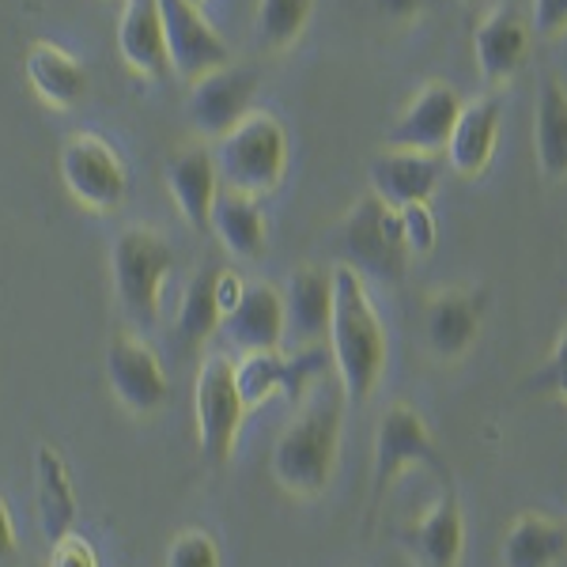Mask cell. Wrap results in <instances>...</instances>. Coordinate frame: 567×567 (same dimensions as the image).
Wrapping results in <instances>:
<instances>
[{"mask_svg":"<svg viewBox=\"0 0 567 567\" xmlns=\"http://www.w3.org/2000/svg\"><path fill=\"white\" fill-rule=\"evenodd\" d=\"M341 432H344V390L341 382L322 379L299 401V413L284 427L277 446H272V481L284 492L299 499L322 496L333 481L337 454H341Z\"/></svg>","mask_w":567,"mask_h":567,"instance_id":"6da1fadb","label":"cell"},{"mask_svg":"<svg viewBox=\"0 0 567 567\" xmlns=\"http://www.w3.org/2000/svg\"><path fill=\"white\" fill-rule=\"evenodd\" d=\"M329 355L337 363V382L349 405H368L386 374V329L374 310L368 284L352 265L333 269V318H329Z\"/></svg>","mask_w":567,"mask_h":567,"instance_id":"7a4b0ae2","label":"cell"},{"mask_svg":"<svg viewBox=\"0 0 567 567\" xmlns=\"http://www.w3.org/2000/svg\"><path fill=\"white\" fill-rule=\"evenodd\" d=\"M219 186L246 197L272 194L288 175V133L272 114H246L213 148Z\"/></svg>","mask_w":567,"mask_h":567,"instance_id":"3957f363","label":"cell"},{"mask_svg":"<svg viewBox=\"0 0 567 567\" xmlns=\"http://www.w3.org/2000/svg\"><path fill=\"white\" fill-rule=\"evenodd\" d=\"M175 246L152 227H125L110 246L114 296L136 326H155L163 307V288L175 272Z\"/></svg>","mask_w":567,"mask_h":567,"instance_id":"277c9868","label":"cell"},{"mask_svg":"<svg viewBox=\"0 0 567 567\" xmlns=\"http://www.w3.org/2000/svg\"><path fill=\"white\" fill-rule=\"evenodd\" d=\"M250 409L243 405V393L235 386L231 355H205L194 382V420L197 446L208 465H224L235 451V439Z\"/></svg>","mask_w":567,"mask_h":567,"instance_id":"5b68a950","label":"cell"},{"mask_svg":"<svg viewBox=\"0 0 567 567\" xmlns=\"http://www.w3.org/2000/svg\"><path fill=\"white\" fill-rule=\"evenodd\" d=\"M58 167L72 200L84 205L87 213H114V208H122L125 194H130V175H125L122 155L99 133L69 136L61 144Z\"/></svg>","mask_w":567,"mask_h":567,"instance_id":"8992f818","label":"cell"},{"mask_svg":"<svg viewBox=\"0 0 567 567\" xmlns=\"http://www.w3.org/2000/svg\"><path fill=\"white\" fill-rule=\"evenodd\" d=\"M341 250L360 277L401 280L409 265V246L401 235V216L379 197L355 200L349 219L341 224Z\"/></svg>","mask_w":567,"mask_h":567,"instance_id":"52a82bcc","label":"cell"},{"mask_svg":"<svg viewBox=\"0 0 567 567\" xmlns=\"http://www.w3.org/2000/svg\"><path fill=\"white\" fill-rule=\"evenodd\" d=\"M409 465H424L435 470L446 481V465L439 454L432 432H427L424 416L413 405H393L382 413L379 432H374V484H371V503L379 507L382 496L390 492V484L409 470Z\"/></svg>","mask_w":567,"mask_h":567,"instance_id":"ba28073f","label":"cell"},{"mask_svg":"<svg viewBox=\"0 0 567 567\" xmlns=\"http://www.w3.org/2000/svg\"><path fill=\"white\" fill-rule=\"evenodd\" d=\"M106 382L117 405H125L133 416L159 413L171 398V379L163 360L133 333H117L106 344Z\"/></svg>","mask_w":567,"mask_h":567,"instance_id":"9c48e42d","label":"cell"},{"mask_svg":"<svg viewBox=\"0 0 567 567\" xmlns=\"http://www.w3.org/2000/svg\"><path fill=\"white\" fill-rule=\"evenodd\" d=\"M254 95H258V72L254 69L224 65L205 72V76L189 84L186 95L189 125L200 136H208V141H219V136H227L250 114Z\"/></svg>","mask_w":567,"mask_h":567,"instance_id":"30bf717a","label":"cell"},{"mask_svg":"<svg viewBox=\"0 0 567 567\" xmlns=\"http://www.w3.org/2000/svg\"><path fill=\"white\" fill-rule=\"evenodd\" d=\"M159 12L163 31H167L171 72H178L182 80L194 84L205 72L231 65V50L213 31V23L200 16L197 4H189V0H159Z\"/></svg>","mask_w":567,"mask_h":567,"instance_id":"8fae6325","label":"cell"},{"mask_svg":"<svg viewBox=\"0 0 567 567\" xmlns=\"http://www.w3.org/2000/svg\"><path fill=\"white\" fill-rule=\"evenodd\" d=\"M462 95L446 84H432L401 110V117L390 125L386 144L390 152H424L435 155L451 144V133L462 114Z\"/></svg>","mask_w":567,"mask_h":567,"instance_id":"7c38bea8","label":"cell"},{"mask_svg":"<svg viewBox=\"0 0 567 567\" xmlns=\"http://www.w3.org/2000/svg\"><path fill=\"white\" fill-rule=\"evenodd\" d=\"M398 542L413 556L416 567H458L465 553V515L458 492L451 488V481L443 484V496L435 499V507L424 518L398 529Z\"/></svg>","mask_w":567,"mask_h":567,"instance_id":"4fadbf2b","label":"cell"},{"mask_svg":"<svg viewBox=\"0 0 567 567\" xmlns=\"http://www.w3.org/2000/svg\"><path fill=\"white\" fill-rule=\"evenodd\" d=\"M280 296H284V341H291L296 349L326 344L329 318H333V272L318 269V265H299Z\"/></svg>","mask_w":567,"mask_h":567,"instance_id":"5bb4252c","label":"cell"},{"mask_svg":"<svg viewBox=\"0 0 567 567\" xmlns=\"http://www.w3.org/2000/svg\"><path fill=\"white\" fill-rule=\"evenodd\" d=\"M224 337L235 352H280L284 344V296L272 284L254 280L243 288V299L224 315Z\"/></svg>","mask_w":567,"mask_h":567,"instance_id":"9a60e30c","label":"cell"},{"mask_svg":"<svg viewBox=\"0 0 567 567\" xmlns=\"http://www.w3.org/2000/svg\"><path fill=\"white\" fill-rule=\"evenodd\" d=\"M117 53L136 76L163 80L171 72L167 31H163L159 0H122L117 16Z\"/></svg>","mask_w":567,"mask_h":567,"instance_id":"2e32d148","label":"cell"},{"mask_svg":"<svg viewBox=\"0 0 567 567\" xmlns=\"http://www.w3.org/2000/svg\"><path fill=\"white\" fill-rule=\"evenodd\" d=\"M484 318V291H439L424 307V337L435 360H462Z\"/></svg>","mask_w":567,"mask_h":567,"instance_id":"e0dca14e","label":"cell"},{"mask_svg":"<svg viewBox=\"0 0 567 567\" xmlns=\"http://www.w3.org/2000/svg\"><path fill=\"white\" fill-rule=\"evenodd\" d=\"M443 178V163L424 152H386L371 163V197L401 213L409 205H427Z\"/></svg>","mask_w":567,"mask_h":567,"instance_id":"ac0fdd59","label":"cell"},{"mask_svg":"<svg viewBox=\"0 0 567 567\" xmlns=\"http://www.w3.org/2000/svg\"><path fill=\"white\" fill-rule=\"evenodd\" d=\"M167 189L175 200L178 216L186 219L194 231H213V205L219 197V175L208 148L178 152L167 163Z\"/></svg>","mask_w":567,"mask_h":567,"instance_id":"d6986e66","label":"cell"},{"mask_svg":"<svg viewBox=\"0 0 567 567\" xmlns=\"http://www.w3.org/2000/svg\"><path fill=\"white\" fill-rule=\"evenodd\" d=\"M34 507H39V529L45 545L65 542L76 526V488L69 477V462L50 443L39 446L34 454Z\"/></svg>","mask_w":567,"mask_h":567,"instance_id":"ffe728a7","label":"cell"},{"mask_svg":"<svg viewBox=\"0 0 567 567\" xmlns=\"http://www.w3.org/2000/svg\"><path fill=\"white\" fill-rule=\"evenodd\" d=\"M23 72H27V84L34 87V95H39L45 106H58V110L76 106L80 99L87 95V84H91L84 61L58 42H34L31 50H27Z\"/></svg>","mask_w":567,"mask_h":567,"instance_id":"44dd1931","label":"cell"},{"mask_svg":"<svg viewBox=\"0 0 567 567\" xmlns=\"http://www.w3.org/2000/svg\"><path fill=\"white\" fill-rule=\"evenodd\" d=\"M473 50H477V69L488 84H503L523 69L529 53V34L526 23L515 8H499L496 16H488L477 34H473Z\"/></svg>","mask_w":567,"mask_h":567,"instance_id":"7402d4cb","label":"cell"},{"mask_svg":"<svg viewBox=\"0 0 567 567\" xmlns=\"http://www.w3.org/2000/svg\"><path fill=\"white\" fill-rule=\"evenodd\" d=\"M499 144V99H473L470 106H462L458 125L446 144V159L462 178H473L488 167L492 152Z\"/></svg>","mask_w":567,"mask_h":567,"instance_id":"603a6c76","label":"cell"},{"mask_svg":"<svg viewBox=\"0 0 567 567\" xmlns=\"http://www.w3.org/2000/svg\"><path fill=\"white\" fill-rule=\"evenodd\" d=\"M213 231L224 243V250L239 261H254L269 246V227H265V213L258 200L235 194V189H219L213 205Z\"/></svg>","mask_w":567,"mask_h":567,"instance_id":"cb8c5ba5","label":"cell"},{"mask_svg":"<svg viewBox=\"0 0 567 567\" xmlns=\"http://www.w3.org/2000/svg\"><path fill=\"white\" fill-rule=\"evenodd\" d=\"M567 560V523L553 515L518 518L503 542V567H560Z\"/></svg>","mask_w":567,"mask_h":567,"instance_id":"d4e9b609","label":"cell"},{"mask_svg":"<svg viewBox=\"0 0 567 567\" xmlns=\"http://www.w3.org/2000/svg\"><path fill=\"white\" fill-rule=\"evenodd\" d=\"M534 148L542 175L556 182L567 178V87L560 76H545V84L537 87Z\"/></svg>","mask_w":567,"mask_h":567,"instance_id":"484cf974","label":"cell"},{"mask_svg":"<svg viewBox=\"0 0 567 567\" xmlns=\"http://www.w3.org/2000/svg\"><path fill=\"white\" fill-rule=\"evenodd\" d=\"M216 272L213 269H197L194 277L186 284V296H182V307H178V318H175V333H178V344L189 352H197L208 337L224 326V315H219V303H216Z\"/></svg>","mask_w":567,"mask_h":567,"instance_id":"4316f807","label":"cell"},{"mask_svg":"<svg viewBox=\"0 0 567 567\" xmlns=\"http://www.w3.org/2000/svg\"><path fill=\"white\" fill-rule=\"evenodd\" d=\"M315 16V0H258V39L269 50H284L303 34Z\"/></svg>","mask_w":567,"mask_h":567,"instance_id":"83f0119b","label":"cell"},{"mask_svg":"<svg viewBox=\"0 0 567 567\" xmlns=\"http://www.w3.org/2000/svg\"><path fill=\"white\" fill-rule=\"evenodd\" d=\"M167 567H224V556L208 529H182L167 548Z\"/></svg>","mask_w":567,"mask_h":567,"instance_id":"f1b7e54d","label":"cell"},{"mask_svg":"<svg viewBox=\"0 0 567 567\" xmlns=\"http://www.w3.org/2000/svg\"><path fill=\"white\" fill-rule=\"evenodd\" d=\"M398 216H401V235H405L409 254H432L435 239H439L432 208H427V205H409V208H401Z\"/></svg>","mask_w":567,"mask_h":567,"instance_id":"f546056e","label":"cell"},{"mask_svg":"<svg viewBox=\"0 0 567 567\" xmlns=\"http://www.w3.org/2000/svg\"><path fill=\"white\" fill-rule=\"evenodd\" d=\"M529 386L556 393V398L567 401V326L560 329V337H556V349H553V355H548V363L534 374V379H529Z\"/></svg>","mask_w":567,"mask_h":567,"instance_id":"4dcf8cb0","label":"cell"},{"mask_svg":"<svg viewBox=\"0 0 567 567\" xmlns=\"http://www.w3.org/2000/svg\"><path fill=\"white\" fill-rule=\"evenodd\" d=\"M45 567H99V553L91 548V542H84V537L69 534L65 542H58L50 548Z\"/></svg>","mask_w":567,"mask_h":567,"instance_id":"1f68e13d","label":"cell"},{"mask_svg":"<svg viewBox=\"0 0 567 567\" xmlns=\"http://www.w3.org/2000/svg\"><path fill=\"white\" fill-rule=\"evenodd\" d=\"M534 27L545 39L567 31V0H534Z\"/></svg>","mask_w":567,"mask_h":567,"instance_id":"d6a6232c","label":"cell"},{"mask_svg":"<svg viewBox=\"0 0 567 567\" xmlns=\"http://www.w3.org/2000/svg\"><path fill=\"white\" fill-rule=\"evenodd\" d=\"M20 553V534H16V518H12V507L8 499L0 496V567H8Z\"/></svg>","mask_w":567,"mask_h":567,"instance_id":"836d02e7","label":"cell"},{"mask_svg":"<svg viewBox=\"0 0 567 567\" xmlns=\"http://www.w3.org/2000/svg\"><path fill=\"white\" fill-rule=\"evenodd\" d=\"M213 288H216L219 315H227V310H231V307L243 299V288H246V284H243V277H239L235 269H224V272H216V284H213Z\"/></svg>","mask_w":567,"mask_h":567,"instance_id":"e575fe53","label":"cell"},{"mask_svg":"<svg viewBox=\"0 0 567 567\" xmlns=\"http://www.w3.org/2000/svg\"><path fill=\"white\" fill-rule=\"evenodd\" d=\"M371 4L379 8L382 16H390V20H409V16H416L427 0H371Z\"/></svg>","mask_w":567,"mask_h":567,"instance_id":"d590c367","label":"cell"},{"mask_svg":"<svg viewBox=\"0 0 567 567\" xmlns=\"http://www.w3.org/2000/svg\"><path fill=\"white\" fill-rule=\"evenodd\" d=\"M189 4H197V8H200V4H205V0H189Z\"/></svg>","mask_w":567,"mask_h":567,"instance_id":"8d00e7d4","label":"cell"},{"mask_svg":"<svg viewBox=\"0 0 567 567\" xmlns=\"http://www.w3.org/2000/svg\"><path fill=\"white\" fill-rule=\"evenodd\" d=\"M27 567H45V564H27Z\"/></svg>","mask_w":567,"mask_h":567,"instance_id":"74e56055","label":"cell"}]
</instances>
